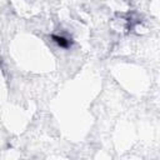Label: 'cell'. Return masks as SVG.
Segmentation results:
<instances>
[{"mask_svg":"<svg viewBox=\"0 0 160 160\" xmlns=\"http://www.w3.org/2000/svg\"><path fill=\"white\" fill-rule=\"evenodd\" d=\"M51 39H52V41H54L59 48H61V49H70V48L72 46V44H74V41H72L70 38L65 36V35H56V34H52V35H51Z\"/></svg>","mask_w":160,"mask_h":160,"instance_id":"6da1fadb","label":"cell"}]
</instances>
